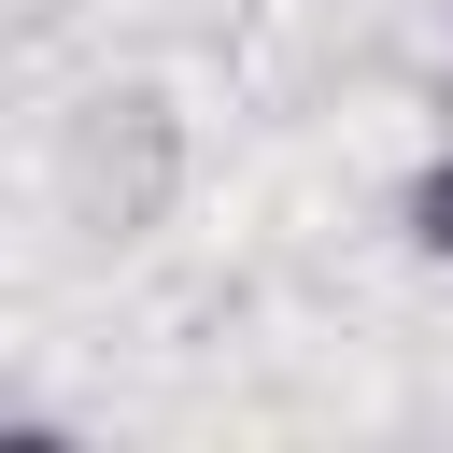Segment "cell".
Instances as JSON below:
<instances>
[{
    "mask_svg": "<svg viewBox=\"0 0 453 453\" xmlns=\"http://www.w3.org/2000/svg\"><path fill=\"white\" fill-rule=\"evenodd\" d=\"M411 226H425V241H439V255H453V156H439V170H425V198H411Z\"/></svg>",
    "mask_w": 453,
    "mask_h": 453,
    "instance_id": "6da1fadb",
    "label": "cell"
}]
</instances>
